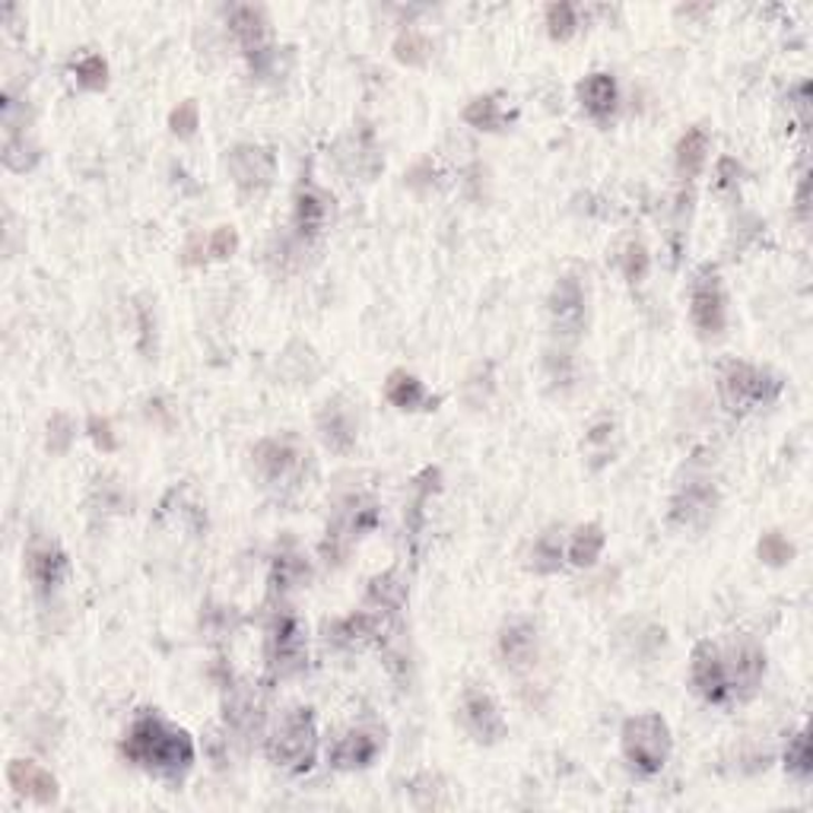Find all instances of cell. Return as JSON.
Instances as JSON below:
<instances>
[{
    "label": "cell",
    "instance_id": "cell-38",
    "mask_svg": "<svg viewBox=\"0 0 813 813\" xmlns=\"http://www.w3.org/2000/svg\"><path fill=\"white\" fill-rule=\"evenodd\" d=\"M236 248H238V233L233 229V226H219V229H214V236H210V242H207V252H210V257L236 255Z\"/></svg>",
    "mask_w": 813,
    "mask_h": 813
},
{
    "label": "cell",
    "instance_id": "cell-28",
    "mask_svg": "<svg viewBox=\"0 0 813 813\" xmlns=\"http://www.w3.org/2000/svg\"><path fill=\"white\" fill-rule=\"evenodd\" d=\"M404 585L398 581L394 572H385V576L372 578V585H369V600L372 604H379V610H398L401 604H404Z\"/></svg>",
    "mask_w": 813,
    "mask_h": 813
},
{
    "label": "cell",
    "instance_id": "cell-10",
    "mask_svg": "<svg viewBox=\"0 0 813 813\" xmlns=\"http://www.w3.org/2000/svg\"><path fill=\"white\" fill-rule=\"evenodd\" d=\"M26 576L39 598H51L67 576V554L48 537H36L26 550Z\"/></svg>",
    "mask_w": 813,
    "mask_h": 813
},
{
    "label": "cell",
    "instance_id": "cell-31",
    "mask_svg": "<svg viewBox=\"0 0 813 813\" xmlns=\"http://www.w3.org/2000/svg\"><path fill=\"white\" fill-rule=\"evenodd\" d=\"M547 26H550V36H554V39H569L578 26L576 7L566 3V0L550 3V7H547Z\"/></svg>",
    "mask_w": 813,
    "mask_h": 813
},
{
    "label": "cell",
    "instance_id": "cell-9",
    "mask_svg": "<svg viewBox=\"0 0 813 813\" xmlns=\"http://www.w3.org/2000/svg\"><path fill=\"white\" fill-rule=\"evenodd\" d=\"M689 680L696 686V693H699L706 703H712V706H725V703H731L728 670H725V658H722V648H718V645L699 643L693 648Z\"/></svg>",
    "mask_w": 813,
    "mask_h": 813
},
{
    "label": "cell",
    "instance_id": "cell-2",
    "mask_svg": "<svg viewBox=\"0 0 813 813\" xmlns=\"http://www.w3.org/2000/svg\"><path fill=\"white\" fill-rule=\"evenodd\" d=\"M319 750V728L312 708H293L280 718L274 734L267 737L271 763L286 772H308Z\"/></svg>",
    "mask_w": 813,
    "mask_h": 813
},
{
    "label": "cell",
    "instance_id": "cell-39",
    "mask_svg": "<svg viewBox=\"0 0 813 813\" xmlns=\"http://www.w3.org/2000/svg\"><path fill=\"white\" fill-rule=\"evenodd\" d=\"M741 163L737 159H718V169H715V188L718 192H731V188H737V182H741Z\"/></svg>",
    "mask_w": 813,
    "mask_h": 813
},
{
    "label": "cell",
    "instance_id": "cell-35",
    "mask_svg": "<svg viewBox=\"0 0 813 813\" xmlns=\"http://www.w3.org/2000/svg\"><path fill=\"white\" fill-rule=\"evenodd\" d=\"M429 51V42L420 36V32H404L398 45H394V55L406 61V65H420L423 58H427Z\"/></svg>",
    "mask_w": 813,
    "mask_h": 813
},
{
    "label": "cell",
    "instance_id": "cell-33",
    "mask_svg": "<svg viewBox=\"0 0 813 813\" xmlns=\"http://www.w3.org/2000/svg\"><path fill=\"white\" fill-rule=\"evenodd\" d=\"M792 557L794 547L788 543V537H782L778 531L763 535V540H760V559H763V562H770V566H785V562H792Z\"/></svg>",
    "mask_w": 813,
    "mask_h": 813
},
{
    "label": "cell",
    "instance_id": "cell-4",
    "mask_svg": "<svg viewBox=\"0 0 813 813\" xmlns=\"http://www.w3.org/2000/svg\"><path fill=\"white\" fill-rule=\"evenodd\" d=\"M718 391H722V404L728 406L731 413H744L753 406L772 404L782 394V382L756 365L728 363L718 379Z\"/></svg>",
    "mask_w": 813,
    "mask_h": 813
},
{
    "label": "cell",
    "instance_id": "cell-26",
    "mask_svg": "<svg viewBox=\"0 0 813 813\" xmlns=\"http://www.w3.org/2000/svg\"><path fill=\"white\" fill-rule=\"evenodd\" d=\"M464 121L477 130H502L509 125V115L502 111L496 96H477L473 102L464 108Z\"/></svg>",
    "mask_w": 813,
    "mask_h": 813
},
{
    "label": "cell",
    "instance_id": "cell-14",
    "mask_svg": "<svg viewBox=\"0 0 813 813\" xmlns=\"http://www.w3.org/2000/svg\"><path fill=\"white\" fill-rule=\"evenodd\" d=\"M461 715H464V725L473 734V741H480V744L490 747V744H499L506 737V718H502V712H499L496 699H492L487 689L471 686L464 693Z\"/></svg>",
    "mask_w": 813,
    "mask_h": 813
},
{
    "label": "cell",
    "instance_id": "cell-22",
    "mask_svg": "<svg viewBox=\"0 0 813 813\" xmlns=\"http://www.w3.org/2000/svg\"><path fill=\"white\" fill-rule=\"evenodd\" d=\"M385 398L398 410H410V413L413 410H435V404H439V398H432L427 385L410 372H391L388 375Z\"/></svg>",
    "mask_w": 813,
    "mask_h": 813
},
{
    "label": "cell",
    "instance_id": "cell-5",
    "mask_svg": "<svg viewBox=\"0 0 813 813\" xmlns=\"http://www.w3.org/2000/svg\"><path fill=\"white\" fill-rule=\"evenodd\" d=\"M689 315L703 337H718L728 327V296H725V286L715 267H703L693 283Z\"/></svg>",
    "mask_w": 813,
    "mask_h": 813
},
{
    "label": "cell",
    "instance_id": "cell-30",
    "mask_svg": "<svg viewBox=\"0 0 813 813\" xmlns=\"http://www.w3.org/2000/svg\"><path fill=\"white\" fill-rule=\"evenodd\" d=\"M74 74H77V84L84 89H106L108 84V65L102 55H84L74 65Z\"/></svg>",
    "mask_w": 813,
    "mask_h": 813
},
{
    "label": "cell",
    "instance_id": "cell-3",
    "mask_svg": "<svg viewBox=\"0 0 813 813\" xmlns=\"http://www.w3.org/2000/svg\"><path fill=\"white\" fill-rule=\"evenodd\" d=\"M623 756L629 760L633 770H639L643 775H658L670 760V728L658 712H645L636 715L623 725L620 734Z\"/></svg>",
    "mask_w": 813,
    "mask_h": 813
},
{
    "label": "cell",
    "instance_id": "cell-24",
    "mask_svg": "<svg viewBox=\"0 0 813 813\" xmlns=\"http://www.w3.org/2000/svg\"><path fill=\"white\" fill-rule=\"evenodd\" d=\"M708 156V134L706 128H686V134L677 144V172L684 178H696Z\"/></svg>",
    "mask_w": 813,
    "mask_h": 813
},
{
    "label": "cell",
    "instance_id": "cell-18",
    "mask_svg": "<svg viewBox=\"0 0 813 813\" xmlns=\"http://www.w3.org/2000/svg\"><path fill=\"white\" fill-rule=\"evenodd\" d=\"M331 214V197L315 185V182H302L296 188V207H293V223L300 229L302 238H315L324 229Z\"/></svg>",
    "mask_w": 813,
    "mask_h": 813
},
{
    "label": "cell",
    "instance_id": "cell-13",
    "mask_svg": "<svg viewBox=\"0 0 813 813\" xmlns=\"http://www.w3.org/2000/svg\"><path fill=\"white\" fill-rule=\"evenodd\" d=\"M308 454L300 449V442L296 439H290V435H277V439H264L261 445L255 449V464L261 477L267 480V483H286V480H293L296 473H300L302 461H305Z\"/></svg>",
    "mask_w": 813,
    "mask_h": 813
},
{
    "label": "cell",
    "instance_id": "cell-36",
    "mask_svg": "<svg viewBox=\"0 0 813 813\" xmlns=\"http://www.w3.org/2000/svg\"><path fill=\"white\" fill-rule=\"evenodd\" d=\"M70 442H74V423L67 420L65 413L51 417V423H48V449L55 454H65L70 449Z\"/></svg>",
    "mask_w": 813,
    "mask_h": 813
},
{
    "label": "cell",
    "instance_id": "cell-25",
    "mask_svg": "<svg viewBox=\"0 0 813 813\" xmlns=\"http://www.w3.org/2000/svg\"><path fill=\"white\" fill-rule=\"evenodd\" d=\"M604 543H607V535H604V528L600 525H581L572 540H569V562L578 566V569H588V566H595L600 557V550H604Z\"/></svg>",
    "mask_w": 813,
    "mask_h": 813
},
{
    "label": "cell",
    "instance_id": "cell-15",
    "mask_svg": "<svg viewBox=\"0 0 813 813\" xmlns=\"http://www.w3.org/2000/svg\"><path fill=\"white\" fill-rule=\"evenodd\" d=\"M382 750H385V741H382L379 731L350 728L334 741L327 760H331L334 770H369L379 760Z\"/></svg>",
    "mask_w": 813,
    "mask_h": 813
},
{
    "label": "cell",
    "instance_id": "cell-23",
    "mask_svg": "<svg viewBox=\"0 0 813 813\" xmlns=\"http://www.w3.org/2000/svg\"><path fill=\"white\" fill-rule=\"evenodd\" d=\"M233 32L242 42V48L248 51L252 61L267 58V20H264V10L261 7H236L233 10Z\"/></svg>",
    "mask_w": 813,
    "mask_h": 813
},
{
    "label": "cell",
    "instance_id": "cell-40",
    "mask_svg": "<svg viewBox=\"0 0 813 813\" xmlns=\"http://www.w3.org/2000/svg\"><path fill=\"white\" fill-rule=\"evenodd\" d=\"M89 439L106 451H111L118 445L115 435H111V423H108L106 417H89Z\"/></svg>",
    "mask_w": 813,
    "mask_h": 813
},
{
    "label": "cell",
    "instance_id": "cell-20",
    "mask_svg": "<svg viewBox=\"0 0 813 813\" xmlns=\"http://www.w3.org/2000/svg\"><path fill=\"white\" fill-rule=\"evenodd\" d=\"M499 652L512 670H528L537 662V626L531 620L506 623L499 636Z\"/></svg>",
    "mask_w": 813,
    "mask_h": 813
},
{
    "label": "cell",
    "instance_id": "cell-29",
    "mask_svg": "<svg viewBox=\"0 0 813 813\" xmlns=\"http://www.w3.org/2000/svg\"><path fill=\"white\" fill-rule=\"evenodd\" d=\"M785 770L792 772L794 778H811L813 760H811V737H807V731H797L792 737V744L785 750Z\"/></svg>",
    "mask_w": 813,
    "mask_h": 813
},
{
    "label": "cell",
    "instance_id": "cell-34",
    "mask_svg": "<svg viewBox=\"0 0 813 813\" xmlns=\"http://www.w3.org/2000/svg\"><path fill=\"white\" fill-rule=\"evenodd\" d=\"M169 128L172 134H178V137H192L194 130L200 128V111H197V102H182V106L175 108L169 115Z\"/></svg>",
    "mask_w": 813,
    "mask_h": 813
},
{
    "label": "cell",
    "instance_id": "cell-8",
    "mask_svg": "<svg viewBox=\"0 0 813 813\" xmlns=\"http://www.w3.org/2000/svg\"><path fill=\"white\" fill-rule=\"evenodd\" d=\"M267 662L274 667V674L290 677L300 674L305 662H308V648H305V629L296 614H280L274 626H271V639H267Z\"/></svg>",
    "mask_w": 813,
    "mask_h": 813
},
{
    "label": "cell",
    "instance_id": "cell-7",
    "mask_svg": "<svg viewBox=\"0 0 813 813\" xmlns=\"http://www.w3.org/2000/svg\"><path fill=\"white\" fill-rule=\"evenodd\" d=\"M226 169L238 185V192H267L277 178V156H274V150L257 147V144H238L226 156Z\"/></svg>",
    "mask_w": 813,
    "mask_h": 813
},
{
    "label": "cell",
    "instance_id": "cell-6",
    "mask_svg": "<svg viewBox=\"0 0 813 813\" xmlns=\"http://www.w3.org/2000/svg\"><path fill=\"white\" fill-rule=\"evenodd\" d=\"M379 525V509L372 499L365 496H353L341 506V512L334 518V525L327 528V543H324V554L331 557H343L360 537H365L372 528Z\"/></svg>",
    "mask_w": 813,
    "mask_h": 813
},
{
    "label": "cell",
    "instance_id": "cell-19",
    "mask_svg": "<svg viewBox=\"0 0 813 813\" xmlns=\"http://www.w3.org/2000/svg\"><path fill=\"white\" fill-rule=\"evenodd\" d=\"M319 432L331 451H350L356 445V417L341 398L327 401L319 413Z\"/></svg>",
    "mask_w": 813,
    "mask_h": 813
},
{
    "label": "cell",
    "instance_id": "cell-12",
    "mask_svg": "<svg viewBox=\"0 0 813 813\" xmlns=\"http://www.w3.org/2000/svg\"><path fill=\"white\" fill-rule=\"evenodd\" d=\"M585 319H588V308H585V290L578 277H559V283L550 293V322L554 331L566 341H576L578 334L585 331Z\"/></svg>",
    "mask_w": 813,
    "mask_h": 813
},
{
    "label": "cell",
    "instance_id": "cell-32",
    "mask_svg": "<svg viewBox=\"0 0 813 813\" xmlns=\"http://www.w3.org/2000/svg\"><path fill=\"white\" fill-rule=\"evenodd\" d=\"M623 277L629 280V283H643L648 277V264H652V257H648V248H645L643 242H629L626 245V252H623Z\"/></svg>",
    "mask_w": 813,
    "mask_h": 813
},
{
    "label": "cell",
    "instance_id": "cell-11",
    "mask_svg": "<svg viewBox=\"0 0 813 813\" xmlns=\"http://www.w3.org/2000/svg\"><path fill=\"white\" fill-rule=\"evenodd\" d=\"M725 658V670H728L731 684V699H750L756 693V686L763 684V674H766V652L756 643L731 645L728 652H722Z\"/></svg>",
    "mask_w": 813,
    "mask_h": 813
},
{
    "label": "cell",
    "instance_id": "cell-16",
    "mask_svg": "<svg viewBox=\"0 0 813 813\" xmlns=\"http://www.w3.org/2000/svg\"><path fill=\"white\" fill-rule=\"evenodd\" d=\"M7 782H10V788L22 797H29V801H36V804H55L58 801V778L51 775V772L39 766V763H32V760H13L10 766H7Z\"/></svg>",
    "mask_w": 813,
    "mask_h": 813
},
{
    "label": "cell",
    "instance_id": "cell-1",
    "mask_svg": "<svg viewBox=\"0 0 813 813\" xmlns=\"http://www.w3.org/2000/svg\"><path fill=\"white\" fill-rule=\"evenodd\" d=\"M125 756L134 766L163 778H182L194 763V741L182 728H172L159 715L147 712L130 725Z\"/></svg>",
    "mask_w": 813,
    "mask_h": 813
},
{
    "label": "cell",
    "instance_id": "cell-27",
    "mask_svg": "<svg viewBox=\"0 0 813 813\" xmlns=\"http://www.w3.org/2000/svg\"><path fill=\"white\" fill-rule=\"evenodd\" d=\"M562 566V540L557 531H547V535L537 537L535 554H531V569L540 576H554Z\"/></svg>",
    "mask_w": 813,
    "mask_h": 813
},
{
    "label": "cell",
    "instance_id": "cell-17",
    "mask_svg": "<svg viewBox=\"0 0 813 813\" xmlns=\"http://www.w3.org/2000/svg\"><path fill=\"white\" fill-rule=\"evenodd\" d=\"M715 506H718V490L708 480H693V483H686L684 490L674 496V502H670V521L674 525H684V528L706 525L708 518L715 515Z\"/></svg>",
    "mask_w": 813,
    "mask_h": 813
},
{
    "label": "cell",
    "instance_id": "cell-37",
    "mask_svg": "<svg viewBox=\"0 0 813 813\" xmlns=\"http://www.w3.org/2000/svg\"><path fill=\"white\" fill-rule=\"evenodd\" d=\"M308 576V569L302 572V566L296 562V557H283L274 566V578H271V585H274V591H286V588H293L296 581H302V578Z\"/></svg>",
    "mask_w": 813,
    "mask_h": 813
},
{
    "label": "cell",
    "instance_id": "cell-21",
    "mask_svg": "<svg viewBox=\"0 0 813 813\" xmlns=\"http://www.w3.org/2000/svg\"><path fill=\"white\" fill-rule=\"evenodd\" d=\"M578 99L585 111L598 121H607L614 111H617V99H620V89H617V80L610 74H591L585 77L581 86H578Z\"/></svg>",
    "mask_w": 813,
    "mask_h": 813
}]
</instances>
